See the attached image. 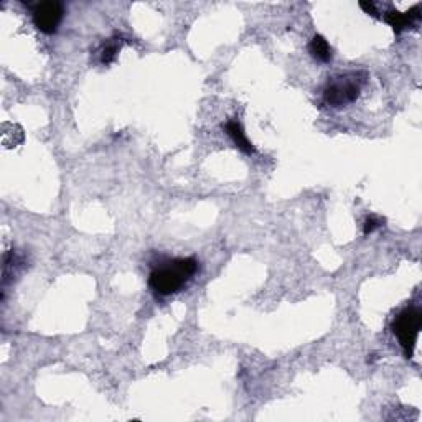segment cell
Listing matches in <instances>:
<instances>
[{
  "label": "cell",
  "instance_id": "1",
  "mask_svg": "<svg viewBox=\"0 0 422 422\" xmlns=\"http://www.w3.org/2000/svg\"><path fill=\"white\" fill-rule=\"evenodd\" d=\"M198 261L195 258H178L156 267L149 275V286L156 294L167 297L177 294L197 274Z\"/></svg>",
  "mask_w": 422,
  "mask_h": 422
},
{
  "label": "cell",
  "instance_id": "2",
  "mask_svg": "<svg viewBox=\"0 0 422 422\" xmlns=\"http://www.w3.org/2000/svg\"><path fill=\"white\" fill-rule=\"evenodd\" d=\"M367 73L355 71L332 78L323 89V103L330 108H343L358 99Z\"/></svg>",
  "mask_w": 422,
  "mask_h": 422
},
{
  "label": "cell",
  "instance_id": "3",
  "mask_svg": "<svg viewBox=\"0 0 422 422\" xmlns=\"http://www.w3.org/2000/svg\"><path fill=\"white\" fill-rule=\"evenodd\" d=\"M422 327V312L421 307L408 306L399 312L393 320L391 328L393 334L399 340L401 348L408 358H412L414 348H416L417 336H419Z\"/></svg>",
  "mask_w": 422,
  "mask_h": 422
},
{
  "label": "cell",
  "instance_id": "4",
  "mask_svg": "<svg viewBox=\"0 0 422 422\" xmlns=\"http://www.w3.org/2000/svg\"><path fill=\"white\" fill-rule=\"evenodd\" d=\"M64 17V7L60 2H42L36 3L32 10V20L34 25L42 34L51 35L58 30L60 23Z\"/></svg>",
  "mask_w": 422,
  "mask_h": 422
},
{
  "label": "cell",
  "instance_id": "5",
  "mask_svg": "<svg viewBox=\"0 0 422 422\" xmlns=\"http://www.w3.org/2000/svg\"><path fill=\"white\" fill-rule=\"evenodd\" d=\"M419 12H421L419 5H416L411 10L404 12V14H401V12H397V10H388L386 15H384V20H386L389 25H391L393 30L399 35L401 32L406 30V28H411L419 22L421 20Z\"/></svg>",
  "mask_w": 422,
  "mask_h": 422
},
{
  "label": "cell",
  "instance_id": "6",
  "mask_svg": "<svg viewBox=\"0 0 422 422\" xmlns=\"http://www.w3.org/2000/svg\"><path fill=\"white\" fill-rule=\"evenodd\" d=\"M225 131L231 137V139H233V142L236 144V147L239 150H243V152L247 153V156H251V153H256L254 145L251 144L249 139L246 137L245 129H243V125L238 119H229L228 123L225 124Z\"/></svg>",
  "mask_w": 422,
  "mask_h": 422
},
{
  "label": "cell",
  "instance_id": "7",
  "mask_svg": "<svg viewBox=\"0 0 422 422\" xmlns=\"http://www.w3.org/2000/svg\"><path fill=\"white\" fill-rule=\"evenodd\" d=\"M308 53L320 63H330L334 58V50H332L330 43L323 38L322 35H315L308 43Z\"/></svg>",
  "mask_w": 422,
  "mask_h": 422
},
{
  "label": "cell",
  "instance_id": "8",
  "mask_svg": "<svg viewBox=\"0 0 422 422\" xmlns=\"http://www.w3.org/2000/svg\"><path fill=\"white\" fill-rule=\"evenodd\" d=\"M121 45H123V40L119 36H114V38H109L108 42H104L99 50V62L106 64V66L114 62L117 58V53L121 51Z\"/></svg>",
  "mask_w": 422,
  "mask_h": 422
},
{
  "label": "cell",
  "instance_id": "9",
  "mask_svg": "<svg viewBox=\"0 0 422 422\" xmlns=\"http://www.w3.org/2000/svg\"><path fill=\"white\" fill-rule=\"evenodd\" d=\"M384 220H381L378 216H369L367 218V221H364L363 225V233L364 234H371L373 231L381 228V225H383Z\"/></svg>",
  "mask_w": 422,
  "mask_h": 422
},
{
  "label": "cell",
  "instance_id": "10",
  "mask_svg": "<svg viewBox=\"0 0 422 422\" xmlns=\"http://www.w3.org/2000/svg\"><path fill=\"white\" fill-rule=\"evenodd\" d=\"M360 7L363 9L364 12H367L368 15H371V17H380L378 15V10H376V5L373 2H361Z\"/></svg>",
  "mask_w": 422,
  "mask_h": 422
}]
</instances>
